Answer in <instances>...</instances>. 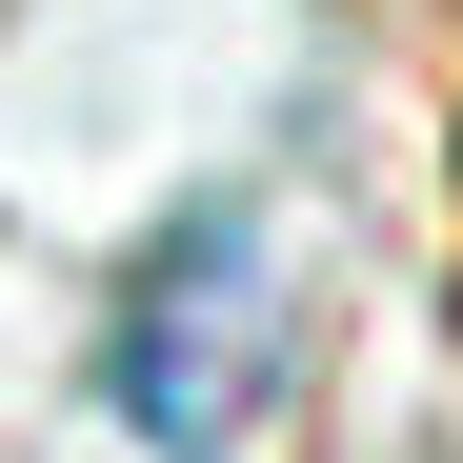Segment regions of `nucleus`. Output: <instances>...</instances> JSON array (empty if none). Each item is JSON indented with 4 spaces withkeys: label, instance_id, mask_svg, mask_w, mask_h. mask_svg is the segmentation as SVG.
Here are the masks:
<instances>
[{
    "label": "nucleus",
    "instance_id": "f257e3e1",
    "mask_svg": "<svg viewBox=\"0 0 463 463\" xmlns=\"http://www.w3.org/2000/svg\"><path fill=\"white\" fill-rule=\"evenodd\" d=\"M242 282H262V222L202 202L182 242L141 262V302H121V423L162 463H222V423H242Z\"/></svg>",
    "mask_w": 463,
    "mask_h": 463
}]
</instances>
